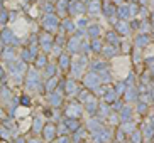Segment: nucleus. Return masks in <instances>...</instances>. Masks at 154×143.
I'll return each mask as SVG.
<instances>
[{"label": "nucleus", "mask_w": 154, "mask_h": 143, "mask_svg": "<svg viewBox=\"0 0 154 143\" xmlns=\"http://www.w3.org/2000/svg\"><path fill=\"white\" fill-rule=\"evenodd\" d=\"M53 133H54V128H53V126H48V128H46V138H51Z\"/></svg>", "instance_id": "f257e3e1"}]
</instances>
